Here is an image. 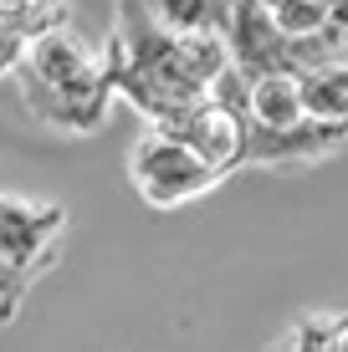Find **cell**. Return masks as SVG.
<instances>
[{
    "instance_id": "6da1fadb",
    "label": "cell",
    "mask_w": 348,
    "mask_h": 352,
    "mask_svg": "<svg viewBox=\"0 0 348 352\" xmlns=\"http://www.w3.org/2000/svg\"><path fill=\"white\" fill-rule=\"evenodd\" d=\"M103 67L113 97H123L149 128H170L174 118L221 92L231 52L225 36H174L154 26L143 6H118Z\"/></svg>"
},
{
    "instance_id": "7a4b0ae2",
    "label": "cell",
    "mask_w": 348,
    "mask_h": 352,
    "mask_svg": "<svg viewBox=\"0 0 348 352\" xmlns=\"http://www.w3.org/2000/svg\"><path fill=\"white\" fill-rule=\"evenodd\" d=\"M16 87H21V102H26V113L36 123L62 128V133H98L108 107H113L103 52H92L67 26L21 52Z\"/></svg>"
},
{
    "instance_id": "3957f363",
    "label": "cell",
    "mask_w": 348,
    "mask_h": 352,
    "mask_svg": "<svg viewBox=\"0 0 348 352\" xmlns=\"http://www.w3.org/2000/svg\"><path fill=\"white\" fill-rule=\"evenodd\" d=\"M241 118L251 133V164H313L348 143V133L313 123L303 72H272V77L241 82Z\"/></svg>"
},
{
    "instance_id": "277c9868",
    "label": "cell",
    "mask_w": 348,
    "mask_h": 352,
    "mask_svg": "<svg viewBox=\"0 0 348 352\" xmlns=\"http://www.w3.org/2000/svg\"><path fill=\"white\" fill-rule=\"evenodd\" d=\"M128 179L134 194L154 210H179V204H195L221 184V174L200 159L195 148H185L179 138L159 128H143L128 148Z\"/></svg>"
},
{
    "instance_id": "5b68a950",
    "label": "cell",
    "mask_w": 348,
    "mask_h": 352,
    "mask_svg": "<svg viewBox=\"0 0 348 352\" xmlns=\"http://www.w3.org/2000/svg\"><path fill=\"white\" fill-rule=\"evenodd\" d=\"M159 133H170L185 148H195L221 179L236 174L241 164H251V133H246V118H241V77L225 72L221 92H215L210 102L190 107L185 118H174V123L159 128Z\"/></svg>"
},
{
    "instance_id": "8992f818",
    "label": "cell",
    "mask_w": 348,
    "mask_h": 352,
    "mask_svg": "<svg viewBox=\"0 0 348 352\" xmlns=\"http://www.w3.org/2000/svg\"><path fill=\"white\" fill-rule=\"evenodd\" d=\"M57 225H62V210L6 199V194H0V276L26 286V276L52 256Z\"/></svg>"
},
{
    "instance_id": "52a82bcc",
    "label": "cell",
    "mask_w": 348,
    "mask_h": 352,
    "mask_svg": "<svg viewBox=\"0 0 348 352\" xmlns=\"http://www.w3.org/2000/svg\"><path fill=\"white\" fill-rule=\"evenodd\" d=\"M303 97H307V113L323 128H338L348 133V62H323L313 72H303Z\"/></svg>"
},
{
    "instance_id": "ba28073f",
    "label": "cell",
    "mask_w": 348,
    "mask_h": 352,
    "mask_svg": "<svg viewBox=\"0 0 348 352\" xmlns=\"http://www.w3.org/2000/svg\"><path fill=\"white\" fill-rule=\"evenodd\" d=\"M154 16V26L174 36H225V6L210 0H179V6H143Z\"/></svg>"
},
{
    "instance_id": "9c48e42d",
    "label": "cell",
    "mask_w": 348,
    "mask_h": 352,
    "mask_svg": "<svg viewBox=\"0 0 348 352\" xmlns=\"http://www.w3.org/2000/svg\"><path fill=\"white\" fill-rule=\"evenodd\" d=\"M272 352H318V332H313V317H307V322H297L292 332H287L282 342L272 347Z\"/></svg>"
},
{
    "instance_id": "30bf717a",
    "label": "cell",
    "mask_w": 348,
    "mask_h": 352,
    "mask_svg": "<svg viewBox=\"0 0 348 352\" xmlns=\"http://www.w3.org/2000/svg\"><path fill=\"white\" fill-rule=\"evenodd\" d=\"M21 52H26V41H16V36H10L6 26H0V77H16V67H21Z\"/></svg>"
}]
</instances>
